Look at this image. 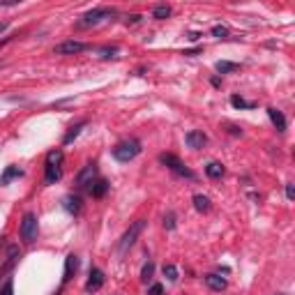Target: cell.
Segmentation results:
<instances>
[{"label": "cell", "mask_w": 295, "mask_h": 295, "mask_svg": "<svg viewBox=\"0 0 295 295\" xmlns=\"http://www.w3.org/2000/svg\"><path fill=\"white\" fill-rule=\"evenodd\" d=\"M62 164H65V152L62 150H51L44 161V184H55L62 178Z\"/></svg>", "instance_id": "6da1fadb"}, {"label": "cell", "mask_w": 295, "mask_h": 295, "mask_svg": "<svg viewBox=\"0 0 295 295\" xmlns=\"http://www.w3.org/2000/svg\"><path fill=\"white\" fill-rule=\"evenodd\" d=\"M141 141L138 138H124V141H120L118 145L111 150V155H113L115 161H120V164H127V161L136 159L138 155H141Z\"/></svg>", "instance_id": "7a4b0ae2"}, {"label": "cell", "mask_w": 295, "mask_h": 295, "mask_svg": "<svg viewBox=\"0 0 295 295\" xmlns=\"http://www.w3.org/2000/svg\"><path fill=\"white\" fill-rule=\"evenodd\" d=\"M159 161L166 166L168 171H173L175 175H180V178H187V180H196V173H194L189 166H184V161L180 159V157L171 155V152H161L159 155Z\"/></svg>", "instance_id": "3957f363"}, {"label": "cell", "mask_w": 295, "mask_h": 295, "mask_svg": "<svg viewBox=\"0 0 295 295\" xmlns=\"http://www.w3.org/2000/svg\"><path fill=\"white\" fill-rule=\"evenodd\" d=\"M37 230H39V224H37V215L35 212H26L21 219V228H18V233H21V240L26 244H32L37 240Z\"/></svg>", "instance_id": "277c9868"}, {"label": "cell", "mask_w": 295, "mask_h": 295, "mask_svg": "<svg viewBox=\"0 0 295 295\" xmlns=\"http://www.w3.org/2000/svg\"><path fill=\"white\" fill-rule=\"evenodd\" d=\"M143 228H145V219H136L132 226H129L127 230H124V235L120 238V242H118L120 254H124L127 249H132V247H134V242H136L138 235L143 233Z\"/></svg>", "instance_id": "5b68a950"}, {"label": "cell", "mask_w": 295, "mask_h": 295, "mask_svg": "<svg viewBox=\"0 0 295 295\" xmlns=\"http://www.w3.org/2000/svg\"><path fill=\"white\" fill-rule=\"evenodd\" d=\"M115 14V9H109V7H95L90 9V12H86L81 16V21L76 23V28H90V26H97V23H101L104 18H111Z\"/></svg>", "instance_id": "8992f818"}, {"label": "cell", "mask_w": 295, "mask_h": 295, "mask_svg": "<svg viewBox=\"0 0 295 295\" xmlns=\"http://www.w3.org/2000/svg\"><path fill=\"white\" fill-rule=\"evenodd\" d=\"M97 180V166L92 164V161H88L86 166H83L81 171H78L76 180H74V184H76V189H88L92 182Z\"/></svg>", "instance_id": "52a82bcc"}, {"label": "cell", "mask_w": 295, "mask_h": 295, "mask_svg": "<svg viewBox=\"0 0 295 295\" xmlns=\"http://www.w3.org/2000/svg\"><path fill=\"white\" fill-rule=\"evenodd\" d=\"M92 49L90 44H86V41H76V39H67L62 41V44H58L53 49L55 55H76V53H83V51Z\"/></svg>", "instance_id": "ba28073f"}, {"label": "cell", "mask_w": 295, "mask_h": 295, "mask_svg": "<svg viewBox=\"0 0 295 295\" xmlns=\"http://www.w3.org/2000/svg\"><path fill=\"white\" fill-rule=\"evenodd\" d=\"M18 258H21V251H18V247H16V244H9V247H7V254H5V263L0 265V275H3L5 279L12 275V270L16 267Z\"/></svg>", "instance_id": "9c48e42d"}, {"label": "cell", "mask_w": 295, "mask_h": 295, "mask_svg": "<svg viewBox=\"0 0 295 295\" xmlns=\"http://www.w3.org/2000/svg\"><path fill=\"white\" fill-rule=\"evenodd\" d=\"M106 281V275L99 270V267H92L90 270V277H88L86 281V293H95V290H99L101 286H104Z\"/></svg>", "instance_id": "30bf717a"}, {"label": "cell", "mask_w": 295, "mask_h": 295, "mask_svg": "<svg viewBox=\"0 0 295 295\" xmlns=\"http://www.w3.org/2000/svg\"><path fill=\"white\" fill-rule=\"evenodd\" d=\"M184 143H187L192 150H201V148L207 143V136L203 132H198V129H192V132L184 134Z\"/></svg>", "instance_id": "8fae6325"}, {"label": "cell", "mask_w": 295, "mask_h": 295, "mask_svg": "<svg viewBox=\"0 0 295 295\" xmlns=\"http://www.w3.org/2000/svg\"><path fill=\"white\" fill-rule=\"evenodd\" d=\"M76 270H78V256L76 254H67V258H65V272H62V286L67 284V281H72Z\"/></svg>", "instance_id": "7c38bea8"}, {"label": "cell", "mask_w": 295, "mask_h": 295, "mask_svg": "<svg viewBox=\"0 0 295 295\" xmlns=\"http://www.w3.org/2000/svg\"><path fill=\"white\" fill-rule=\"evenodd\" d=\"M62 207L69 212V215H78L83 207V201L81 196H76V194H67V196L62 198Z\"/></svg>", "instance_id": "4fadbf2b"}, {"label": "cell", "mask_w": 295, "mask_h": 295, "mask_svg": "<svg viewBox=\"0 0 295 295\" xmlns=\"http://www.w3.org/2000/svg\"><path fill=\"white\" fill-rule=\"evenodd\" d=\"M109 180H104V178H97L95 182L88 187V192H90V196L92 198H101V196H106V192H109Z\"/></svg>", "instance_id": "5bb4252c"}, {"label": "cell", "mask_w": 295, "mask_h": 295, "mask_svg": "<svg viewBox=\"0 0 295 295\" xmlns=\"http://www.w3.org/2000/svg\"><path fill=\"white\" fill-rule=\"evenodd\" d=\"M267 115H270L272 124H275V127H277V132H286V118H284V113H281L279 109H275V106H270V109H267Z\"/></svg>", "instance_id": "9a60e30c"}, {"label": "cell", "mask_w": 295, "mask_h": 295, "mask_svg": "<svg viewBox=\"0 0 295 295\" xmlns=\"http://www.w3.org/2000/svg\"><path fill=\"white\" fill-rule=\"evenodd\" d=\"M14 178H23V168H18V166H7V168L3 171V175H0V184H9Z\"/></svg>", "instance_id": "2e32d148"}, {"label": "cell", "mask_w": 295, "mask_h": 295, "mask_svg": "<svg viewBox=\"0 0 295 295\" xmlns=\"http://www.w3.org/2000/svg\"><path fill=\"white\" fill-rule=\"evenodd\" d=\"M86 124H88V120H78L74 127H69V132L65 134V138H62V145H69V143H74V138H76L78 134L83 132V127H86Z\"/></svg>", "instance_id": "e0dca14e"}, {"label": "cell", "mask_w": 295, "mask_h": 295, "mask_svg": "<svg viewBox=\"0 0 295 295\" xmlns=\"http://www.w3.org/2000/svg\"><path fill=\"white\" fill-rule=\"evenodd\" d=\"M205 284L210 290H217V293H221V290L226 288V279L219 275H205Z\"/></svg>", "instance_id": "ac0fdd59"}, {"label": "cell", "mask_w": 295, "mask_h": 295, "mask_svg": "<svg viewBox=\"0 0 295 295\" xmlns=\"http://www.w3.org/2000/svg\"><path fill=\"white\" fill-rule=\"evenodd\" d=\"M97 53H99V58H104V60L118 58L120 46H115V44H104V46H99V49H97Z\"/></svg>", "instance_id": "d6986e66"}, {"label": "cell", "mask_w": 295, "mask_h": 295, "mask_svg": "<svg viewBox=\"0 0 295 295\" xmlns=\"http://www.w3.org/2000/svg\"><path fill=\"white\" fill-rule=\"evenodd\" d=\"M215 69L219 74H230V72H238L240 65L238 62H230V60H217L215 62Z\"/></svg>", "instance_id": "ffe728a7"}, {"label": "cell", "mask_w": 295, "mask_h": 295, "mask_svg": "<svg viewBox=\"0 0 295 295\" xmlns=\"http://www.w3.org/2000/svg\"><path fill=\"white\" fill-rule=\"evenodd\" d=\"M205 175L212 180H219L221 175H224V166H221L219 161H210V164L205 166Z\"/></svg>", "instance_id": "44dd1931"}, {"label": "cell", "mask_w": 295, "mask_h": 295, "mask_svg": "<svg viewBox=\"0 0 295 295\" xmlns=\"http://www.w3.org/2000/svg\"><path fill=\"white\" fill-rule=\"evenodd\" d=\"M194 207H196L198 212H207L210 210V198L205 196V194H194Z\"/></svg>", "instance_id": "7402d4cb"}, {"label": "cell", "mask_w": 295, "mask_h": 295, "mask_svg": "<svg viewBox=\"0 0 295 295\" xmlns=\"http://www.w3.org/2000/svg\"><path fill=\"white\" fill-rule=\"evenodd\" d=\"M168 16H171L168 5H157V7L152 9V18H159V21H161V18H168Z\"/></svg>", "instance_id": "603a6c76"}, {"label": "cell", "mask_w": 295, "mask_h": 295, "mask_svg": "<svg viewBox=\"0 0 295 295\" xmlns=\"http://www.w3.org/2000/svg\"><path fill=\"white\" fill-rule=\"evenodd\" d=\"M230 104H233L235 109H254V106H256V104H254V101L242 99V97H240V95H233V97H230Z\"/></svg>", "instance_id": "cb8c5ba5"}, {"label": "cell", "mask_w": 295, "mask_h": 295, "mask_svg": "<svg viewBox=\"0 0 295 295\" xmlns=\"http://www.w3.org/2000/svg\"><path fill=\"white\" fill-rule=\"evenodd\" d=\"M164 277H166L168 281H178V277H180L178 267H175L173 263H166V265H164Z\"/></svg>", "instance_id": "d4e9b609"}, {"label": "cell", "mask_w": 295, "mask_h": 295, "mask_svg": "<svg viewBox=\"0 0 295 295\" xmlns=\"http://www.w3.org/2000/svg\"><path fill=\"white\" fill-rule=\"evenodd\" d=\"M152 272H155V263L148 261L145 265H143V270H141V279L143 281H150L152 279Z\"/></svg>", "instance_id": "484cf974"}, {"label": "cell", "mask_w": 295, "mask_h": 295, "mask_svg": "<svg viewBox=\"0 0 295 295\" xmlns=\"http://www.w3.org/2000/svg\"><path fill=\"white\" fill-rule=\"evenodd\" d=\"M0 295H14V279H12V277L5 279L3 288H0Z\"/></svg>", "instance_id": "4316f807"}, {"label": "cell", "mask_w": 295, "mask_h": 295, "mask_svg": "<svg viewBox=\"0 0 295 295\" xmlns=\"http://www.w3.org/2000/svg\"><path fill=\"white\" fill-rule=\"evenodd\" d=\"M210 32H212V37H217V39H224V37H228V28H226V26H215Z\"/></svg>", "instance_id": "83f0119b"}, {"label": "cell", "mask_w": 295, "mask_h": 295, "mask_svg": "<svg viewBox=\"0 0 295 295\" xmlns=\"http://www.w3.org/2000/svg\"><path fill=\"white\" fill-rule=\"evenodd\" d=\"M164 226H166L168 230H173V228H175V215H173V212H168V215L164 217Z\"/></svg>", "instance_id": "f1b7e54d"}, {"label": "cell", "mask_w": 295, "mask_h": 295, "mask_svg": "<svg viewBox=\"0 0 295 295\" xmlns=\"http://www.w3.org/2000/svg\"><path fill=\"white\" fill-rule=\"evenodd\" d=\"M148 295H164V286H161V284H152L150 290H148Z\"/></svg>", "instance_id": "f546056e"}, {"label": "cell", "mask_w": 295, "mask_h": 295, "mask_svg": "<svg viewBox=\"0 0 295 295\" xmlns=\"http://www.w3.org/2000/svg\"><path fill=\"white\" fill-rule=\"evenodd\" d=\"M286 198H288V201H293V198H295V189H293V184H286Z\"/></svg>", "instance_id": "4dcf8cb0"}, {"label": "cell", "mask_w": 295, "mask_h": 295, "mask_svg": "<svg viewBox=\"0 0 295 295\" xmlns=\"http://www.w3.org/2000/svg\"><path fill=\"white\" fill-rule=\"evenodd\" d=\"M198 53H203V46H196V49L184 51V55H198Z\"/></svg>", "instance_id": "1f68e13d"}, {"label": "cell", "mask_w": 295, "mask_h": 295, "mask_svg": "<svg viewBox=\"0 0 295 295\" xmlns=\"http://www.w3.org/2000/svg\"><path fill=\"white\" fill-rule=\"evenodd\" d=\"M228 132L233 134V136H240V134H242V129H240V127H235V124H228Z\"/></svg>", "instance_id": "d6a6232c"}, {"label": "cell", "mask_w": 295, "mask_h": 295, "mask_svg": "<svg viewBox=\"0 0 295 295\" xmlns=\"http://www.w3.org/2000/svg\"><path fill=\"white\" fill-rule=\"evenodd\" d=\"M12 39H14V35H7V37H5V39H0V49H3V46H7Z\"/></svg>", "instance_id": "836d02e7"}, {"label": "cell", "mask_w": 295, "mask_h": 295, "mask_svg": "<svg viewBox=\"0 0 295 295\" xmlns=\"http://www.w3.org/2000/svg\"><path fill=\"white\" fill-rule=\"evenodd\" d=\"M7 28H9V23H7V21H3V23H0V35H3V32L7 30Z\"/></svg>", "instance_id": "e575fe53"}, {"label": "cell", "mask_w": 295, "mask_h": 295, "mask_svg": "<svg viewBox=\"0 0 295 295\" xmlns=\"http://www.w3.org/2000/svg\"><path fill=\"white\" fill-rule=\"evenodd\" d=\"M0 69H3V62H0Z\"/></svg>", "instance_id": "d590c367"}]
</instances>
